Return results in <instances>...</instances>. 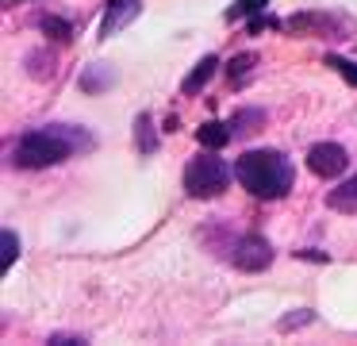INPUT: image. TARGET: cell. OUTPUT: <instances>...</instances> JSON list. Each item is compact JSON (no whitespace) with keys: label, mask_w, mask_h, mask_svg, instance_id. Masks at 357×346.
Masks as SVG:
<instances>
[{"label":"cell","mask_w":357,"mask_h":346,"mask_svg":"<svg viewBox=\"0 0 357 346\" xmlns=\"http://www.w3.org/2000/svg\"><path fill=\"white\" fill-rule=\"evenodd\" d=\"M231 173L234 169L227 166L215 150H204V154H196V158L185 166V192L192 200H215V196L227 192Z\"/></svg>","instance_id":"3"},{"label":"cell","mask_w":357,"mask_h":346,"mask_svg":"<svg viewBox=\"0 0 357 346\" xmlns=\"http://www.w3.org/2000/svg\"><path fill=\"white\" fill-rule=\"evenodd\" d=\"M112 81H116V73H112L108 66H89L85 73H81V81H77V85H81L85 92H100V89H108Z\"/></svg>","instance_id":"10"},{"label":"cell","mask_w":357,"mask_h":346,"mask_svg":"<svg viewBox=\"0 0 357 346\" xmlns=\"http://www.w3.org/2000/svg\"><path fill=\"white\" fill-rule=\"evenodd\" d=\"M257 123H265V112H261V108H242V112H234V120H231L234 138L254 135V131H257Z\"/></svg>","instance_id":"9"},{"label":"cell","mask_w":357,"mask_h":346,"mask_svg":"<svg viewBox=\"0 0 357 346\" xmlns=\"http://www.w3.org/2000/svg\"><path fill=\"white\" fill-rule=\"evenodd\" d=\"M326 66H334V69H338V73H346L349 81L357 85V69H354V62H342V58H326Z\"/></svg>","instance_id":"16"},{"label":"cell","mask_w":357,"mask_h":346,"mask_svg":"<svg viewBox=\"0 0 357 346\" xmlns=\"http://www.w3.org/2000/svg\"><path fill=\"white\" fill-rule=\"evenodd\" d=\"M215 66H219V58H215V54H204V58L196 62V69L185 77V85H181V89H185L188 96H192V92H200L204 85H208L211 77H215Z\"/></svg>","instance_id":"8"},{"label":"cell","mask_w":357,"mask_h":346,"mask_svg":"<svg viewBox=\"0 0 357 346\" xmlns=\"http://www.w3.org/2000/svg\"><path fill=\"white\" fill-rule=\"evenodd\" d=\"M93 146H96V138L89 135L85 127L47 123V127H35V131H27V135L20 138L16 150H12V161H16L20 169H47V166L66 161L77 150H93Z\"/></svg>","instance_id":"1"},{"label":"cell","mask_w":357,"mask_h":346,"mask_svg":"<svg viewBox=\"0 0 357 346\" xmlns=\"http://www.w3.org/2000/svg\"><path fill=\"white\" fill-rule=\"evenodd\" d=\"M0 243H4V258H0V269L8 273L12 261H16V254H20V238H16V231H4V235H0Z\"/></svg>","instance_id":"14"},{"label":"cell","mask_w":357,"mask_h":346,"mask_svg":"<svg viewBox=\"0 0 357 346\" xmlns=\"http://www.w3.org/2000/svg\"><path fill=\"white\" fill-rule=\"evenodd\" d=\"M39 27H43V31H58V38H62V43L70 38V27H66L62 20H54V15H47V20H39Z\"/></svg>","instance_id":"15"},{"label":"cell","mask_w":357,"mask_h":346,"mask_svg":"<svg viewBox=\"0 0 357 346\" xmlns=\"http://www.w3.org/2000/svg\"><path fill=\"white\" fill-rule=\"evenodd\" d=\"M254 66H257V58L254 54H238V58L227 66V73H231V85H246L250 81V73H254Z\"/></svg>","instance_id":"12"},{"label":"cell","mask_w":357,"mask_h":346,"mask_svg":"<svg viewBox=\"0 0 357 346\" xmlns=\"http://www.w3.org/2000/svg\"><path fill=\"white\" fill-rule=\"evenodd\" d=\"M269 0H234V8L227 12V20H242V15H261Z\"/></svg>","instance_id":"13"},{"label":"cell","mask_w":357,"mask_h":346,"mask_svg":"<svg viewBox=\"0 0 357 346\" xmlns=\"http://www.w3.org/2000/svg\"><path fill=\"white\" fill-rule=\"evenodd\" d=\"M196 138H200V146H204V150H223V146L234 138V131H231V123L208 120L200 131H196Z\"/></svg>","instance_id":"7"},{"label":"cell","mask_w":357,"mask_h":346,"mask_svg":"<svg viewBox=\"0 0 357 346\" xmlns=\"http://www.w3.org/2000/svg\"><path fill=\"white\" fill-rule=\"evenodd\" d=\"M326 208H331V212H342V215H357V177H349L338 189L326 192Z\"/></svg>","instance_id":"6"},{"label":"cell","mask_w":357,"mask_h":346,"mask_svg":"<svg viewBox=\"0 0 357 346\" xmlns=\"http://www.w3.org/2000/svg\"><path fill=\"white\" fill-rule=\"evenodd\" d=\"M346 166H349V154H346V146H338V143H315L307 150V169L315 177H323V181L346 173Z\"/></svg>","instance_id":"5"},{"label":"cell","mask_w":357,"mask_h":346,"mask_svg":"<svg viewBox=\"0 0 357 346\" xmlns=\"http://www.w3.org/2000/svg\"><path fill=\"white\" fill-rule=\"evenodd\" d=\"M234 177L257 200H280L296 185V169L280 150H246L234 158Z\"/></svg>","instance_id":"2"},{"label":"cell","mask_w":357,"mask_h":346,"mask_svg":"<svg viewBox=\"0 0 357 346\" xmlns=\"http://www.w3.org/2000/svg\"><path fill=\"white\" fill-rule=\"evenodd\" d=\"M273 261V246L265 243L261 235H238L231 243V266L234 269H246V273H257Z\"/></svg>","instance_id":"4"},{"label":"cell","mask_w":357,"mask_h":346,"mask_svg":"<svg viewBox=\"0 0 357 346\" xmlns=\"http://www.w3.org/2000/svg\"><path fill=\"white\" fill-rule=\"evenodd\" d=\"M150 127H154V123H150V115L142 112L139 120H135V143H139L142 154H154V150H158V135H154Z\"/></svg>","instance_id":"11"}]
</instances>
